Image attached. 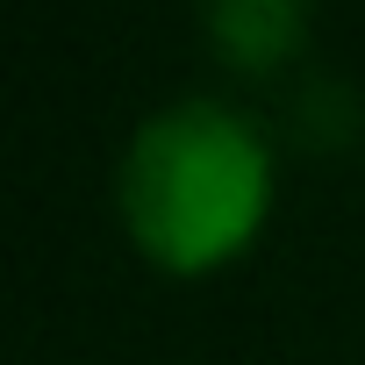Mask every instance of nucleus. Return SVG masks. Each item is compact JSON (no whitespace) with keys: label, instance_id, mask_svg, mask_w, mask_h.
I'll return each mask as SVG.
<instances>
[{"label":"nucleus","instance_id":"nucleus-1","mask_svg":"<svg viewBox=\"0 0 365 365\" xmlns=\"http://www.w3.org/2000/svg\"><path fill=\"white\" fill-rule=\"evenodd\" d=\"M115 201L129 237L172 265L208 272L251 244L272 201V150L230 101H172L122 150Z\"/></svg>","mask_w":365,"mask_h":365},{"label":"nucleus","instance_id":"nucleus-2","mask_svg":"<svg viewBox=\"0 0 365 365\" xmlns=\"http://www.w3.org/2000/svg\"><path fill=\"white\" fill-rule=\"evenodd\" d=\"M208 29L244 58V65H272L301 43V8L294 0H222L208 15Z\"/></svg>","mask_w":365,"mask_h":365}]
</instances>
